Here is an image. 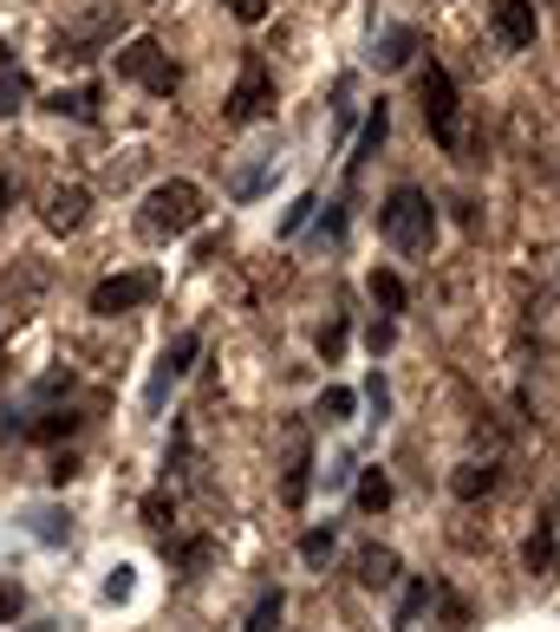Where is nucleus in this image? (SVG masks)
Wrapping results in <instances>:
<instances>
[{
    "label": "nucleus",
    "instance_id": "4468645a",
    "mask_svg": "<svg viewBox=\"0 0 560 632\" xmlns=\"http://www.w3.org/2000/svg\"><path fill=\"white\" fill-rule=\"evenodd\" d=\"M26 528H33V542H46V548H66L72 542V515L66 508H53V502L26 508Z\"/></svg>",
    "mask_w": 560,
    "mask_h": 632
},
{
    "label": "nucleus",
    "instance_id": "1a4fd4ad",
    "mask_svg": "<svg viewBox=\"0 0 560 632\" xmlns=\"http://www.w3.org/2000/svg\"><path fill=\"white\" fill-rule=\"evenodd\" d=\"M306 495H313V443L293 437L287 470H280V502H287V508H306Z\"/></svg>",
    "mask_w": 560,
    "mask_h": 632
},
{
    "label": "nucleus",
    "instance_id": "c756f323",
    "mask_svg": "<svg viewBox=\"0 0 560 632\" xmlns=\"http://www.w3.org/2000/svg\"><path fill=\"white\" fill-rule=\"evenodd\" d=\"M313 210H320V196H300V203H293V210L280 215V235H300V228H306V222H313Z\"/></svg>",
    "mask_w": 560,
    "mask_h": 632
},
{
    "label": "nucleus",
    "instance_id": "a878e982",
    "mask_svg": "<svg viewBox=\"0 0 560 632\" xmlns=\"http://www.w3.org/2000/svg\"><path fill=\"white\" fill-rule=\"evenodd\" d=\"M352 411H358V392H346V385H326L320 392V418L326 424H346Z\"/></svg>",
    "mask_w": 560,
    "mask_h": 632
},
{
    "label": "nucleus",
    "instance_id": "39448f33",
    "mask_svg": "<svg viewBox=\"0 0 560 632\" xmlns=\"http://www.w3.org/2000/svg\"><path fill=\"white\" fill-rule=\"evenodd\" d=\"M157 268H131V275H105V281L91 287V313H105V320H118V313H138L157 300Z\"/></svg>",
    "mask_w": 560,
    "mask_h": 632
},
{
    "label": "nucleus",
    "instance_id": "aec40b11",
    "mask_svg": "<svg viewBox=\"0 0 560 632\" xmlns=\"http://www.w3.org/2000/svg\"><path fill=\"white\" fill-rule=\"evenodd\" d=\"M371 300H378L385 313H405V300H411V287L398 281L391 268H371Z\"/></svg>",
    "mask_w": 560,
    "mask_h": 632
},
{
    "label": "nucleus",
    "instance_id": "20e7f679",
    "mask_svg": "<svg viewBox=\"0 0 560 632\" xmlns=\"http://www.w3.org/2000/svg\"><path fill=\"white\" fill-rule=\"evenodd\" d=\"M196 352H203V333H176L170 346H163V358L150 365V385H143V411L157 418L163 405H170V392L190 378V365H196Z\"/></svg>",
    "mask_w": 560,
    "mask_h": 632
},
{
    "label": "nucleus",
    "instance_id": "9b49d317",
    "mask_svg": "<svg viewBox=\"0 0 560 632\" xmlns=\"http://www.w3.org/2000/svg\"><path fill=\"white\" fill-rule=\"evenodd\" d=\"M418 46H423L418 26H385V33L371 40V66H385V72L411 66V53H418Z\"/></svg>",
    "mask_w": 560,
    "mask_h": 632
},
{
    "label": "nucleus",
    "instance_id": "393cba45",
    "mask_svg": "<svg viewBox=\"0 0 560 632\" xmlns=\"http://www.w3.org/2000/svg\"><path fill=\"white\" fill-rule=\"evenodd\" d=\"M20 105H26V72L7 60V66H0V118H13Z\"/></svg>",
    "mask_w": 560,
    "mask_h": 632
},
{
    "label": "nucleus",
    "instance_id": "f8f14e48",
    "mask_svg": "<svg viewBox=\"0 0 560 632\" xmlns=\"http://www.w3.org/2000/svg\"><path fill=\"white\" fill-rule=\"evenodd\" d=\"M85 210H91V196H85L78 183H66V190L46 196V228H53V235H72V228L85 222Z\"/></svg>",
    "mask_w": 560,
    "mask_h": 632
},
{
    "label": "nucleus",
    "instance_id": "e433bc0d",
    "mask_svg": "<svg viewBox=\"0 0 560 632\" xmlns=\"http://www.w3.org/2000/svg\"><path fill=\"white\" fill-rule=\"evenodd\" d=\"M7 196H13V183H7V170H0V215H7Z\"/></svg>",
    "mask_w": 560,
    "mask_h": 632
},
{
    "label": "nucleus",
    "instance_id": "4c0bfd02",
    "mask_svg": "<svg viewBox=\"0 0 560 632\" xmlns=\"http://www.w3.org/2000/svg\"><path fill=\"white\" fill-rule=\"evenodd\" d=\"M26 632H53V626H26Z\"/></svg>",
    "mask_w": 560,
    "mask_h": 632
},
{
    "label": "nucleus",
    "instance_id": "7ed1b4c3",
    "mask_svg": "<svg viewBox=\"0 0 560 632\" xmlns=\"http://www.w3.org/2000/svg\"><path fill=\"white\" fill-rule=\"evenodd\" d=\"M418 98H423V125H430V138L456 157V150H463V105H456V85H450V72L437 66V60L418 72Z\"/></svg>",
    "mask_w": 560,
    "mask_h": 632
},
{
    "label": "nucleus",
    "instance_id": "473e14b6",
    "mask_svg": "<svg viewBox=\"0 0 560 632\" xmlns=\"http://www.w3.org/2000/svg\"><path fill=\"white\" fill-rule=\"evenodd\" d=\"M365 398H371V411H378V418L391 411V385H385V372H371V378H365Z\"/></svg>",
    "mask_w": 560,
    "mask_h": 632
},
{
    "label": "nucleus",
    "instance_id": "c85d7f7f",
    "mask_svg": "<svg viewBox=\"0 0 560 632\" xmlns=\"http://www.w3.org/2000/svg\"><path fill=\"white\" fill-rule=\"evenodd\" d=\"M365 346H371V358H385V352L398 346V326H391V320H371V326H365Z\"/></svg>",
    "mask_w": 560,
    "mask_h": 632
},
{
    "label": "nucleus",
    "instance_id": "f3484780",
    "mask_svg": "<svg viewBox=\"0 0 560 632\" xmlns=\"http://www.w3.org/2000/svg\"><path fill=\"white\" fill-rule=\"evenodd\" d=\"M352 495H358V508H365V515H378V508H391V476H385V470H358Z\"/></svg>",
    "mask_w": 560,
    "mask_h": 632
},
{
    "label": "nucleus",
    "instance_id": "f257e3e1",
    "mask_svg": "<svg viewBox=\"0 0 560 632\" xmlns=\"http://www.w3.org/2000/svg\"><path fill=\"white\" fill-rule=\"evenodd\" d=\"M378 228H385V242H391L398 255H430V248H437V210H430V196H423L418 183H398V190L385 196Z\"/></svg>",
    "mask_w": 560,
    "mask_h": 632
},
{
    "label": "nucleus",
    "instance_id": "6ab92c4d",
    "mask_svg": "<svg viewBox=\"0 0 560 632\" xmlns=\"http://www.w3.org/2000/svg\"><path fill=\"white\" fill-rule=\"evenodd\" d=\"M72 430H78L72 411H40L33 424H20V437H40V443H60V437H72Z\"/></svg>",
    "mask_w": 560,
    "mask_h": 632
},
{
    "label": "nucleus",
    "instance_id": "cd10ccee",
    "mask_svg": "<svg viewBox=\"0 0 560 632\" xmlns=\"http://www.w3.org/2000/svg\"><path fill=\"white\" fill-rule=\"evenodd\" d=\"M346 340H352L346 313H333V320H326V333H320V358H326V365H340V352H346Z\"/></svg>",
    "mask_w": 560,
    "mask_h": 632
},
{
    "label": "nucleus",
    "instance_id": "412c9836",
    "mask_svg": "<svg viewBox=\"0 0 560 632\" xmlns=\"http://www.w3.org/2000/svg\"><path fill=\"white\" fill-rule=\"evenodd\" d=\"M280 620H287V593H261V600H255V613H248V626L241 632H280Z\"/></svg>",
    "mask_w": 560,
    "mask_h": 632
},
{
    "label": "nucleus",
    "instance_id": "ddd939ff",
    "mask_svg": "<svg viewBox=\"0 0 560 632\" xmlns=\"http://www.w3.org/2000/svg\"><path fill=\"white\" fill-rule=\"evenodd\" d=\"M98 105H105V92H98V85H72V92H53V98H46V111L78 118V125H91V118H98Z\"/></svg>",
    "mask_w": 560,
    "mask_h": 632
},
{
    "label": "nucleus",
    "instance_id": "0eeeda50",
    "mask_svg": "<svg viewBox=\"0 0 560 632\" xmlns=\"http://www.w3.org/2000/svg\"><path fill=\"white\" fill-rule=\"evenodd\" d=\"M118 72H125V78H138L143 92H157V98H170V92H176V66H170V53H163L157 40H143V33L118 53Z\"/></svg>",
    "mask_w": 560,
    "mask_h": 632
},
{
    "label": "nucleus",
    "instance_id": "2eb2a0df",
    "mask_svg": "<svg viewBox=\"0 0 560 632\" xmlns=\"http://www.w3.org/2000/svg\"><path fill=\"white\" fill-rule=\"evenodd\" d=\"M358 580H365L371 593H385V587L398 580V555H391V548H365V555H358Z\"/></svg>",
    "mask_w": 560,
    "mask_h": 632
},
{
    "label": "nucleus",
    "instance_id": "9d476101",
    "mask_svg": "<svg viewBox=\"0 0 560 632\" xmlns=\"http://www.w3.org/2000/svg\"><path fill=\"white\" fill-rule=\"evenodd\" d=\"M385 131H391V111H385V98H378V105L365 111V131H358V143H352V157H346V183H358V176H365V163L378 157Z\"/></svg>",
    "mask_w": 560,
    "mask_h": 632
},
{
    "label": "nucleus",
    "instance_id": "f03ea898",
    "mask_svg": "<svg viewBox=\"0 0 560 632\" xmlns=\"http://www.w3.org/2000/svg\"><path fill=\"white\" fill-rule=\"evenodd\" d=\"M203 222V190L196 183H183V176H170V183H157L150 196H143V215L138 228L150 242H170V235H190Z\"/></svg>",
    "mask_w": 560,
    "mask_h": 632
},
{
    "label": "nucleus",
    "instance_id": "423d86ee",
    "mask_svg": "<svg viewBox=\"0 0 560 632\" xmlns=\"http://www.w3.org/2000/svg\"><path fill=\"white\" fill-rule=\"evenodd\" d=\"M268 111H274V72L261 66V60H248L241 78H235V92L222 98V118L228 125H261Z\"/></svg>",
    "mask_w": 560,
    "mask_h": 632
},
{
    "label": "nucleus",
    "instance_id": "c9c22d12",
    "mask_svg": "<svg viewBox=\"0 0 560 632\" xmlns=\"http://www.w3.org/2000/svg\"><path fill=\"white\" fill-rule=\"evenodd\" d=\"M352 476H358V470H352V457H340V463H326V490H346Z\"/></svg>",
    "mask_w": 560,
    "mask_h": 632
},
{
    "label": "nucleus",
    "instance_id": "a211bd4d",
    "mask_svg": "<svg viewBox=\"0 0 560 632\" xmlns=\"http://www.w3.org/2000/svg\"><path fill=\"white\" fill-rule=\"evenodd\" d=\"M521 561H528V574H548V567H554V522H535V535H528Z\"/></svg>",
    "mask_w": 560,
    "mask_h": 632
},
{
    "label": "nucleus",
    "instance_id": "f704fd0d",
    "mask_svg": "<svg viewBox=\"0 0 560 632\" xmlns=\"http://www.w3.org/2000/svg\"><path fill=\"white\" fill-rule=\"evenodd\" d=\"M346 125H352V78L340 85V105H333V131L346 138Z\"/></svg>",
    "mask_w": 560,
    "mask_h": 632
},
{
    "label": "nucleus",
    "instance_id": "7c9ffc66",
    "mask_svg": "<svg viewBox=\"0 0 560 632\" xmlns=\"http://www.w3.org/2000/svg\"><path fill=\"white\" fill-rule=\"evenodd\" d=\"M131 587H138V574H131L125 561H118L111 574H105V600H131Z\"/></svg>",
    "mask_w": 560,
    "mask_h": 632
},
{
    "label": "nucleus",
    "instance_id": "72a5a7b5",
    "mask_svg": "<svg viewBox=\"0 0 560 632\" xmlns=\"http://www.w3.org/2000/svg\"><path fill=\"white\" fill-rule=\"evenodd\" d=\"M20 607H26V593H20V587H0V626L20 620Z\"/></svg>",
    "mask_w": 560,
    "mask_h": 632
},
{
    "label": "nucleus",
    "instance_id": "bb28decb",
    "mask_svg": "<svg viewBox=\"0 0 560 632\" xmlns=\"http://www.w3.org/2000/svg\"><path fill=\"white\" fill-rule=\"evenodd\" d=\"M170 522H176V495H170V490H150V495H143V528H157V535H163Z\"/></svg>",
    "mask_w": 560,
    "mask_h": 632
},
{
    "label": "nucleus",
    "instance_id": "6e6552de",
    "mask_svg": "<svg viewBox=\"0 0 560 632\" xmlns=\"http://www.w3.org/2000/svg\"><path fill=\"white\" fill-rule=\"evenodd\" d=\"M535 0H495V40L508 53H535Z\"/></svg>",
    "mask_w": 560,
    "mask_h": 632
},
{
    "label": "nucleus",
    "instance_id": "5701e85b",
    "mask_svg": "<svg viewBox=\"0 0 560 632\" xmlns=\"http://www.w3.org/2000/svg\"><path fill=\"white\" fill-rule=\"evenodd\" d=\"M423 607H430V580H411V587H405V600H398V620H391V632H411Z\"/></svg>",
    "mask_w": 560,
    "mask_h": 632
},
{
    "label": "nucleus",
    "instance_id": "dca6fc26",
    "mask_svg": "<svg viewBox=\"0 0 560 632\" xmlns=\"http://www.w3.org/2000/svg\"><path fill=\"white\" fill-rule=\"evenodd\" d=\"M450 490H456V502H483V495L495 490V463H463V470L450 476Z\"/></svg>",
    "mask_w": 560,
    "mask_h": 632
},
{
    "label": "nucleus",
    "instance_id": "b1692460",
    "mask_svg": "<svg viewBox=\"0 0 560 632\" xmlns=\"http://www.w3.org/2000/svg\"><path fill=\"white\" fill-rule=\"evenodd\" d=\"M333 548H340V535H333V528H306V535H300V561H306V567H326V561H333Z\"/></svg>",
    "mask_w": 560,
    "mask_h": 632
},
{
    "label": "nucleus",
    "instance_id": "4be33fe9",
    "mask_svg": "<svg viewBox=\"0 0 560 632\" xmlns=\"http://www.w3.org/2000/svg\"><path fill=\"white\" fill-rule=\"evenodd\" d=\"M274 176H280V163H274V157H261L255 170H241V176H235V196H241V203H255V196H261Z\"/></svg>",
    "mask_w": 560,
    "mask_h": 632
},
{
    "label": "nucleus",
    "instance_id": "2f4dec72",
    "mask_svg": "<svg viewBox=\"0 0 560 632\" xmlns=\"http://www.w3.org/2000/svg\"><path fill=\"white\" fill-rule=\"evenodd\" d=\"M222 7H228L241 26H261V20H268V0H222Z\"/></svg>",
    "mask_w": 560,
    "mask_h": 632
}]
</instances>
